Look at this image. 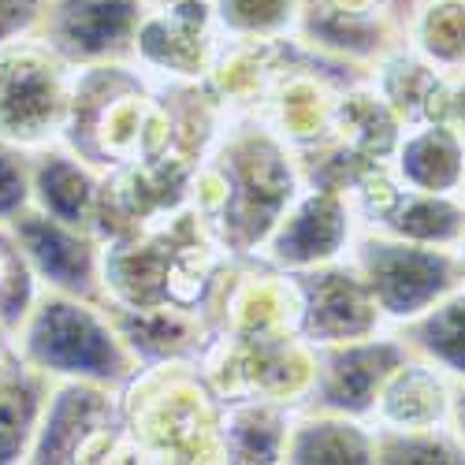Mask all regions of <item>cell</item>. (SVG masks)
I'll list each match as a JSON object with an SVG mask.
<instances>
[{"mask_svg":"<svg viewBox=\"0 0 465 465\" xmlns=\"http://www.w3.org/2000/svg\"><path fill=\"white\" fill-rule=\"evenodd\" d=\"M23 8H30V0H0V34L23 19Z\"/></svg>","mask_w":465,"mask_h":465,"instance_id":"6da1fadb","label":"cell"},{"mask_svg":"<svg viewBox=\"0 0 465 465\" xmlns=\"http://www.w3.org/2000/svg\"><path fill=\"white\" fill-rule=\"evenodd\" d=\"M12 186H15V179H12V168L5 164V157H0V209H5V205H12V202H15Z\"/></svg>","mask_w":465,"mask_h":465,"instance_id":"7a4b0ae2","label":"cell"}]
</instances>
